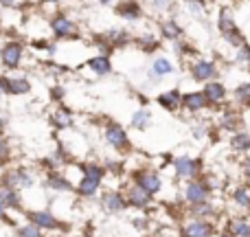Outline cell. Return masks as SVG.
Returning <instances> with one entry per match:
<instances>
[{"label":"cell","mask_w":250,"mask_h":237,"mask_svg":"<svg viewBox=\"0 0 250 237\" xmlns=\"http://www.w3.org/2000/svg\"><path fill=\"white\" fill-rule=\"evenodd\" d=\"M101 178H104V169H101L99 165H86V167H83V176L77 185V191L82 195H86V198H90V195H95L97 189H99Z\"/></svg>","instance_id":"obj_1"},{"label":"cell","mask_w":250,"mask_h":237,"mask_svg":"<svg viewBox=\"0 0 250 237\" xmlns=\"http://www.w3.org/2000/svg\"><path fill=\"white\" fill-rule=\"evenodd\" d=\"M208 191H211V187L204 185L202 180H191L185 189V200L191 204V207L207 204L208 202Z\"/></svg>","instance_id":"obj_2"},{"label":"cell","mask_w":250,"mask_h":237,"mask_svg":"<svg viewBox=\"0 0 250 237\" xmlns=\"http://www.w3.org/2000/svg\"><path fill=\"white\" fill-rule=\"evenodd\" d=\"M136 185L143 187V189H145L149 195L158 194V191L163 189V180H160V176H158L156 172H151V169H143V172H136Z\"/></svg>","instance_id":"obj_3"},{"label":"cell","mask_w":250,"mask_h":237,"mask_svg":"<svg viewBox=\"0 0 250 237\" xmlns=\"http://www.w3.org/2000/svg\"><path fill=\"white\" fill-rule=\"evenodd\" d=\"M173 169H176V176L178 178H195L200 169V163L189 156H180V158L173 160Z\"/></svg>","instance_id":"obj_4"},{"label":"cell","mask_w":250,"mask_h":237,"mask_svg":"<svg viewBox=\"0 0 250 237\" xmlns=\"http://www.w3.org/2000/svg\"><path fill=\"white\" fill-rule=\"evenodd\" d=\"M105 141L114 147V150H127L129 141H127V134L121 125H108L105 128Z\"/></svg>","instance_id":"obj_5"},{"label":"cell","mask_w":250,"mask_h":237,"mask_svg":"<svg viewBox=\"0 0 250 237\" xmlns=\"http://www.w3.org/2000/svg\"><path fill=\"white\" fill-rule=\"evenodd\" d=\"M4 185L11 187V189H16V191L26 189V187L33 185V178H31L24 169H13V172H9L7 176H4Z\"/></svg>","instance_id":"obj_6"},{"label":"cell","mask_w":250,"mask_h":237,"mask_svg":"<svg viewBox=\"0 0 250 237\" xmlns=\"http://www.w3.org/2000/svg\"><path fill=\"white\" fill-rule=\"evenodd\" d=\"M211 235H213V226L207 220H191L182 229V237H211Z\"/></svg>","instance_id":"obj_7"},{"label":"cell","mask_w":250,"mask_h":237,"mask_svg":"<svg viewBox=\"0 0 250 237\" xmlns=\"http://www.w3.org/2000/svg\"><path fill=\"white\" fill-rule=\"evenodd\" d=\"M149 198H151V195L147 194L143 187H138V185H132L127 189V194H125V202L132 204V207H138V209L147 207V204H149Z\"/></svg>","instance_id":"obj_8"},{"label":"cell","mask_w":250,"mask_h":237,"mask_svg":"<svg viewBox=\"0 0 250 237\" xmlns=\"http://www.w3.org/2000/svg\"><path fill=\"white\" fill-rule=\"evenodd\" d=\"M20 57H22V46L18 42H9L7 46L2 48V64L9 66V68L20 64Z\"/></svg>","instance_id":"obj_9"},{"label":"cell","mask_w":250,"mask_h":237,"mask_svg":"<svg viewBox=\"0 0 250 237\" xmlns=\"http://www.w3.org/2000/svg\"><path fill=\"white\" fill-rule=\"evenodd\" d=\"M101 204H104L105 211L117 213V211H121V209L127 202H125V195H121L119 191H108V194H104V200H101Z\"/></svg>","instance_id":"obj_10"},{"label":"cell","mask_w":250,"mask_h":237,"mask_svg":"<svg viewBox=\"0 0 250 237\" xmlns=\"http://www.w3.org/2000/svg\"><path fill=\"white\" fill-rule=\"evenodd\" d=\"M31 222H33L38 229H46V231L57 229V226H60L57 217L51 215V213H46V211H33L31 213Z\"/></svg>","instance_id":"obj_11"},{"label":"cell","mask_w":250,"mask_h":237,"mask_svg":"<svg viewBox=\"0 0 250 237\" xmlns=\"http://www.w3.org/2000/svg\"><path fill=\"white\" fill-rule=\"evenodd\" d=\"M191 73H193L195 79H200V82H207V79L215 77V66L211 64V62H195L193 68H191Z\"/></svg>","instance_id":"obj_12"},{"label":"cell","mask_w":250,"mask_h":237,"mask_svg":"<svg viewBox=\"0 0 250 237\" xmlns=\"http://www.w3.org/2000/svg\"><path fill=\"white\" fill-rule=\"evenodd\" d=\"M229 233L233 237H250V224L244 217H233L229 222Z\"/></svg>","instance_id":"obj_13"},{"label":"cell","mask_w":250,"mask_h":237,"mask_svg":"<svg viewBox=\"0 0 250 237\" xmlns=\"http://www.w3.org/2000/svg\"><path fill=\"white\" fill-rule=\"evenodd\" d=\"M0 200H2V204L7 209H18L20 207V198H18V191L11 189V187L2 185L0 187Z\"/></svg>","instance_id":"obj_14"},{"label":"cell","mask_w":250,"mask_h":237,"mask_svg":"<svg viewBox=\"0 0 250 237\" xmlns=\"http://www.w3.org/2000/svg\"><path fill=\"white\" fill-rule=\"evenodd\" d=\"M204 97H207V101L220 104V101H224L226 90H224V86H222V84L213 82V84H208V86H207V90H204Z\"/></svg>","instance_id":"obj_15"},{"label":"cell","mask_w":250,"mask_h":237,"mask_svg":"<svg viewBox=\"0 0 250 237\" xmlns=\"http://www.w3.org/2000/svg\"><path fill=\"white\" fill-rule=\"evenodd\" d=\"M233 202L237 204V207L250 211V185H242L233 191Z\"/></svg>","instance_id":"obj_16"},{"label":"cell","mask_w":250,"mask_h":237,"mask_svg":"<svg viewBox=\"0 0 250 237\" xmlns=\"http://www.w3.org/2000/svg\"><path fill=\"white\" fill-rule=\"evenodd\" d=\"M185 106L189 112H195V110H202L207 106V97L204 92H191V95L185 97Z\"/></svg>","instance_id":"obj_17"},{"label":"cell","mask_w":250,"mask_h":237,"mask_svg":"<svg viewBox=\"0 0 250 237\" xmlns=\"http://www.w3.org/2000/svg\"><path fill=\"white\" fill-rule=\"evenodd\" d=\"M53 31H55L57 35H70L75 31V24L68 20V18L55 16V18H53Z\"/></svg>","instance_id":"obj_18"},{"label":"cell","mask_w":250,"mask_h":237,"mask_svg":"<svg viewBox=\"0 0 250 237\" xmlns=\"http://www.w3.org/2000/svg\"><path fill=\"white\" fill-rule=\"evenodd\" d=\"M158 104L163 106V108H167V110L178 108V104H180V92H178V90H169V92H165V95H160V97H158Z\"/></svg>","instance_id":"obj_19"},{"label":"cell","mask_w":250,"mask_h":237,"mask_svg":"<svg viewBox=\"0 0 250 237\" xmlns=\"http://www.w3.org/2000/svg\"><path fill=\"white\" fill-rule=\"evenodd\" d=\"M230 145L235 151H250V134L248 132H239L230 138Z\"/></svg>","instance_id":"obj_20"},{"label":"cell","mask_w":250,"mask_h":237,"mask_svg":"<svg viewBox=\"0 0 250 237\" xmlns=\"http://www.w3.org/2000/svg\"><path fill=\"white\" fill-rule=\"evenodd\" d=\"M29 82L26 79H20V77H13L9 79V95H24L29 92Z\"/></svg>","instance_id":"obj_21"},{"label":"cell","mask_w":250,"mask_h":237,"mask_svg":"<svg viewBox=\"0 0 250 237\" xmlns=\"http://www.w3.org/2000/svg\"><path fill=\"white\" fill-rule=\"evenodd\" d=\"M88 66H90V68L95 70V73H99V75L110 73V62H108V57H104V55L92 57V60L88 62Z\"/></svg>","instance_id":"obj_22"},{"label":"cell","mask_w":250,"mask_h":237,"mask_svg":"<svg viewBox=\"0 0 250 237\" xmlns=\"http://www.w3.org/2000/svg\"><path fill=\"white\" fill-rule=\"evenodd\" d=\"M53 123H55V128L66 129L70 123H73V117H70L68 110H55V114H53Z\"/></svg>","instance_id":"obj_23"},{"label":"cell","mask_w":250,"mask_h":237,"mask_svg":"<svg viewBox=\"0 0 250 237\" xmlns=\"http://www.w3.org/2000/svg\"><path fill=\"white\" fill-rule=\"evenodd\" d=\"M149 121H151V114L147 112V110H138V112H134V117H132V125L136 129H145L147 125H149Z\"/></svg>","instance_id":"obj_24"},{"label":"cell","mask_w":250,"mask_h":237,"mask_svg":"<svg viewBox=\"0 0 250 237\" xmlns=\"http://www.w3.org/2000/svg\"><path fill=\"white\" fill-rule=\"evenodd\" d=\"M171 70H173V66L169 64L165 57H158V60L154 62V68H151V73H154V75H160V77H163V75H169Z\"/></svg>","instance_id":"obj_25"},{"label":"cell","mask_w":250,"mask_h":237,"mask_svg":"<svg viewBox=\"0 0 250 237\" xmlns=\"http://www.w3.org/2000/svg\"><path fill=\"white\" fill-rule=\"evenodd\" d=\"M48 187L60 189V191H70V189H73V185H70L66 178H62V176H51V178H48Z\"/></svg>","instance_id":"obj_26"},{"label":"cell","mask_w":250,"mask_h":237,"mask_svg":"<svg viewBox=\"0 0 250 237\" xmlns=\"http://www.w3.org/2000/svg\"><path fill=\"white\" fill-rule=\"evenodd\" d=\"M119 13L125 16V18H138L141 16V9H138L136 2H123L121 9H119Z\"/></svg>","instance_id":"obj_27"},{"label":"cell","mask_w":250,"mask_h":237,"mask_svg":"<svg viewBox=\"0 0 250 237\" xmlns=\"http://www.w3.org/2000/svg\"><path fill=\"white\" fill-rule=\"evenodd\" d=\"M18 237H42V229H38V226L31 222V224L18 229Z\"/></svg>","instance_id":"obj_28"},{"label":"cell","mask_w":250,"mask_h":237,"mask_svg":"<svg viewBox=\"0 0 250 237\" xmlns=\"http://www.w3.org/2000/svg\"><path fill=\"white\" fill-rule=\"evenodd\" d=\"M220 26H222V31H224V33H230V31H233V29H235V26H233V18H230L229 9H222Z\"/></svg>","instance_id":"obj_29"},{"label":"cell","mask_w":250,"mask_h":237,"mask_svg":"<svg viewBox=\"0 0 250 237\" xmlns=\"http://www.w3.org/2000/svg\"><path fill=\"white\" fill-rule=\"evenodd\" d=\"M163 35L165 38H169V40H173V38L180 35V29H178V24H173V22H165L163 24Z\"/></svg>","instance_id":"obj_30"},{"label":"cell","mask_w":250,"mask_h":237,"mask_svg":"<svg viewBox=\"0 0 250 237\" xmlns=\"http://www.w3.org/2000/svg\"><path fill=\"white\" fill-rule=\"evenodd\" d=\"M235 95H237V99L242 101V104H250V84H244V86H239Z\"/></svg>","instance_id":"obj_31"},{"label":"cell","mask_w":250,"mask_h":237,"mask_svg":"<svg viewBox=\"0 0 250 237\" xmlns=\"http://www.w3.org/2000/svg\"><path fill=\"white\" fill-rule=\"evenodd\" d=\"M7 158H9V145H7V141L0 136V165L7 163Z\"/></svg>","instance_id":"obj_32"},{"label":"cell","mask_w":250,"mask_h":237,"mask_svg":"<svg viewBox=\"0 0 250 237\" xmlns=\"http://www.w3.org/2000/svg\"><path fill=\"white\" fill-rule=\"evenodd\" d=\"M187 4H189V9L195 11V13L202 11V2H200V0H187Z\"/></svg>","instance_id":"obj_33"},{"label":"cell","mask_w":250,"mask_h":237,"mask_svg":"<svg viewBox=\"0 0 250 237\" xmlns=\"http://www.w3.org/2000/svg\"><path fill=\"white\" fill-rule=\"evenodd\" d=\"M239 60H242V62H250V48L248 46H242V51H239Z\"/></svg>","instance_id":"obj_34"},{"label":"cell","mask_w":250,"mask_h":237,"mask_svg":"<svg viewBox=\"0 0 250 237\" xmlns=\"http://www.w3.org/2000/svg\"><path fill=\"white\" fill-rule=\"evenodd\" d=\"M4 92H9V79L0 77V95H4Z\"/></svg>","instance_id":"obj_35"},{"label":"cell","mask_w":250,"mask_h":237,"mask_svg":"<svg viewBox=\"0 0 250 237\" xmlns=\"http://www.w3.org/2000/svg\"><path fill=\"white\" fill-rule=\"evenodd\" d=\"M2 217H7V207H4L2 200H0V220H2Z\"/></svg>","instance_id":"obj_36"},{"label":"cell","mask_w":250,"mask_h":237,"mask_svg":"<svg viewBox=\"0 0 250 237\" xmlns=\"http://www.w3.org/2000/svg\"><path fill=\"white\" fill-rule=\"evenodd\" d=\"M244 172H246V176L250 178V156L246 158V163H244Z\"/></svg>","instance_id":"obj_37"},{"label":"cell","mask_w":250,"mask_h":237,"mask_svg":"<svg viewBox=\"0 0 250 237\" xmlns=\"http://www.w3.org/2000/svg\"><path fill=\"white\" fill-rule=\"evenodd\" d=\"M0 2H2L4 7H11V4H13V0H0Z\"/></svg>","instance_id":"obj_38"},{"label":"cell","mask_w":250,"mask_h":237,"mask_svg":"<svg viewBox=\"0 0 250 237\" xmlns=\"http://www.w3.org/2000/svg\"><path fill=\"white\" fill-rule=\"evenodd\" d=\"M2 129H4V119L0 117V134H2Z\"/></svg>","instance_id":"obj_39"},{"label":"cell","mask_w":250,"mask_h":237,"mask_svg":"<svg viewBox=\"0 0 250 237\" xmlns=\"http://www.w3.org/2000/svg\"><path fill=\"white\" fill-rule=\"evenodd\" d=\"M217 237H233V235H230V233H220Z\"/></svg>","instance_id":"obj_40"},{"label":"cell","mask_w":250,"mask_h":237,"mask_svg":"<svg viewBox=\"0 0 250 237\" xmlns=\"http://www.w3.org/2000/svg\"><path fill=\"white\" fill-rule=\"evenodd\" d=\"M99 2H101V4H108V2H110V0H99Z\"/></svg>","instance_id":"obj_41"},{"label":"cell","mask_w":250,"mask_h":237,"mask_svg":"<svg viewBox=\"0 0 250 237\" xmlns=\"http://www.w3.org/2000/svg\"><path fill=\"white\" fill-rule=\"evenodd\" d=\"M51 2H55V0H51Z\"/></svg>","instance_id":"obj_42"}]
</instances>
